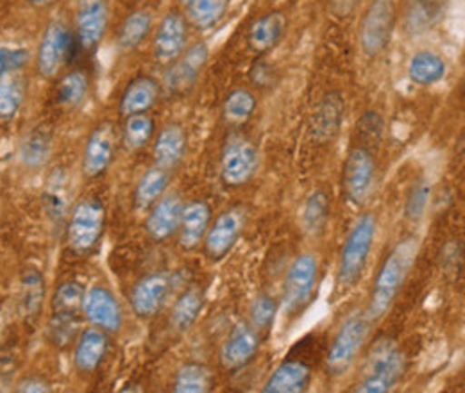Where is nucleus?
I'll list each match as a JSON object with an SVG mask.
<instances>
[{"instance_id": "1", "label": "nucleus", "mask_w": 465, "mask_h": 393, "mask_svg": "<svg viewBox=\"0 0 465 393\" xmlns=\"http://www.w3.org/2000/svg\"><path fill=\"white\" fill-rule=\"evenodd\" d=\"M417 256H419V238L417 236L403 238L387 254V258L383 260V263L374 278L371 299H369V308L365 311L372 322L383 319L391 311L401 288L405 286V282L410 278V272L417 261Z\"/></svg>"}, {"instance_id": "2", "label": "nucleus", "mask_w": 465, "mask_h": 393, "mask_svg": "<svg viewBox=\"0 0 465 393\" xmlns=\"http://www.w3.org/2000/svg\"><path fill=\"white\" fill-rule=\"evenodd\" d=\"M405 372L407 358L396 341L387 337L378 338L365 358L354 392H392L403 381Z\"/></svg>"}, {"instance_id": "3", "label": "nucleus", "mask_w": 465, "mask_h": 393, "mask_svg": "<svg viewBox=\"0 0 465 393\" xmlns=\"http://www.w3.org/2000/svg\"><path fill=\"white\" fill-rule=\"evenodd\" d=\"M106 222H108V211L104 202L99 197L86 195L79 199L70 208V213L64 224L68 249L79 258L92 256L103 241Z\"/></svg>"}, {"instance_id": "4", "label": "nucleus", "mask_w": 465, "mask_h": 393, "mask_svg": "<svg viewBox=\"0 0 465 393\" xmlns=\"http://www.w3.org/2000/svg\"><path fill=\"white\" fill-rule=\"evenodd\" d=\"M378 219L374 213L360 215L348 232L341 251L337 270V291L346 293L361 281L376 241Z\"/></svg>"}, {"instance_id": "5", "label": "nucleus", "mask_w": 465, "mask_h": 393, "mask_svg": "<svg viewBox=\"0 0 465 393\" xmlns=\"http://www.w3.org/2000/svg\"><path fill=\"white\" fill-rule=\"evenodd\" d=\"M317 350V337L299 339L265 381L263 393H302L312 387Z\"/></svg>"}, {"instance_id": "6", "label": "nucleus", "mask_w": 465, "mask_h": 393, "mask_svg": "<svg viewBox=\"0 0 465 393\" xmlns=\"http://www.w3.org/2000/svg\"><path fill=\"white\" fill-rule=\"evenodd\" d=\"M398 25L396 0H371L358 25V44L371 59L383 56L394 38Z\"/></svg>"}, {"instance_id": "7", "label": "nucleus", "mask_w": 465, "mask_h": 393, "mask_svg": "<svg viewBox=\"0 0 465 393\" xmlns=\"http://www.w3.org/2000/svg\"><path fill=\"white\" fill-rule=\"evenodd\" d=\"M372 320L367 313H352L342 322L324 358L326 374L333 379L344 378L356 363L369 338Z\"/></svg>"}, {"instance_id": "8", "label": "nucleus", "mask_w": 465, "mask_h": 393, "mask_svg": "<svg viewBox=\"0 0 465 393\" xmlns=\"http://www.w3.org/2000/svg\"><path fill=\"white\" fill-rule=\"evenodd\" d=\"M260 149L245 134L232 133L223 145L219 172L226 188H242L249 184L260 170Z\"/></svg>"}, {"instance_id": "9", "label": "nucleus", "mask_w": 465, "mask_h": 393, "mask_svg": "<svg viewBox=\"0 0 465 393\" xmlns=\"http://www.w3.org/2000/svg\"><path fill=\"white\" fill-rule=\"evenodd\" d=\"M319 281V261L313 254H301L292 261L285 278L282 311L285 319H299L312 304L315 288Z\"/></svg>"}, {"instance_id": "10", "label": "nucleus", "mask_w": 465, "mask_h": 393, "mask_svg": "<svg viewBox=\"0 0 465 393\" xmlns=\"http://www.w3.org/2000/svg\"><path fill=\"white\" fill-rule=\"evenodd\" d=\"M378 175L376 154L363 145H352L342 167V192L352 206H361L374 192Z\"/></svg>"}, {"instance_id": "11", "label": "nucleus", "mask_w": 465, "mask_h": 393, "mask_svg": "<svg viewBox=\"0 0 465 393\" xmlns=\"http://www.w3.org/2000/svg\"><path fill=\"white\" fill-rule=\"evenodd\" d=\"M79 49L74 29H70L64 22L54 20L51 22L40 40L38 51H36V72L44 79H54L64 64L74 56V53Z\"/></svg>"}, {"instance_id": "12", "label": "nucleus", "mask_w": 465, "mask_h": 393, "mask_svg": "<svg viewBox=\"0 0 465 393\" xmlns=\"http://www.w3.org/2000/svg\"><path fill=\"white\" fill-rule=\"evenodd\" d=\"M120 143V129L114 122L97 123L86 138L83 156H81V173L84 179H99L114 165L116 149Z\"/></svg>"}, {"instance_id": "13", "label": "nucleus", "mask_w": 465, "mask_h": 393, "mask_svg": "<svg viewBox=\"0 0 465 393\" xmlns=\"http://www.w3.org/2000/svg\"><path fill=\"white\" fill-rule=\"evenodd\" d=\"M110 25L108 0H77L74 16V34L83 53L94 54L103 44Z\"/></svg>"}, {"instance_id": "14", "label": "nucleus", "mask_w": 465, "mask_h": 393, "mask_svg": "<svg viewBox=\"0 0 465 393\" xmlns=\"http://www.w3.org/2000/svg\"><path fill=\"white\" fill-rule=\"evenodd\" d=\"M245 221L247 215L243 208H228L221 211L217 219L212 221L204 236V256L213 263L223 261L238 243L245 229Z\"/></svg>"}, {"instance_id": "15", "label": "nucleus", "mask_w": 465, "mask_h": 393, "mask_svg": "<svg viewBox=\"0 0 465 393\" xmlns=\"http://www.w3.org/2000/svg\"><path fill=\"white\" fill-rule=\"evenodd\" d=\"M210 59V49L206 44L199 42L190 47L181 56L175 59L174 63L169 64V70L163 77V90L171 95L181 97L190 93Z\"/></svg>"}, {"instance_id": "16", "label": "nucleus", "mask_w": 465, "mask_h": 393, "mask_svg": "<svg viewBox=\"0 0 465 393\" xmlns=\"http://www.w3.org/2000/svg\"><path fill=\"white\" fill-rule=\"evenodd\" d=\"M81 315L90 326L106 331L108 335L120 333L124 326V309L115 293L103 284L90 286L84 291Z\"/></svg>"}, {"instance_id": "17", "label": "nucleus", "mask_w": 465, "mask_h": 393, "mask_svg": "<svg viewBox=\"0 0 465 393\" xmlns=\"http://www.w3.org/2000/svg\"><path fill=\"white\" fill-rule=\"evenodd\" d=\"M262 339L263 335L256 328H252L249 320H240L238 324H234L221 347V367L226 372H238L245 368L258 354Z\"/></svg>"}, {"instance_id": "18", "label": "nucleus", "mask_w": 465, "mask_h": 393, "mask_svg": "<svg viewBox=\"0 0 465 393\" xmlns=\"http://www.w3.org/2000/svg\"><path fill=\"white\" fill-rule=\"evenodd\" d=\"M173 290V278L165 272H153L134 282L131 290V309L142 320L154 319L165 306Z\"/></svg>"}, {"instance_id": "19", "label": "nucleus", "mask_w": 465, "mask_h": 393, "mask_svg": "<svg viewBox=\"0 0 465 393\" xmlns=\"http://www.w3.org/2000/svg\"><path fill=\"white\" fill-rule=\"evenodd\" d=\"M188 18L177 11L171 9L154 29L153 36V54L158 63L171 64L181 56L188 47Z\"/></svg>"}, {"instance_id": "20", "label": "nucleus", "mask_w": 465, "mask_h": 393, "mask_svg": "<svg viewBox=\"0 0 465 393\" xmlns=\"http://www.w3.org/2000/svg\"><path fill=\"white\" fill-rule=\"evenodd\" d=\"M289 29V16L283 11H269L252 20L247 27L245 42L247 47L256 54L263 56L276 49L280 42L285 38Z\"/></svg>"}, {"instance_id": "21", "label": "nucleus", "mask_w": 465, "mask_h": 393, "mask_svg": "<svg viewBox=\"0 0 465 393\" xmlns=\"http://www.w3.org/2000/svg\"><path fill=\"white\" fill-rule=\"evenodd\" d=\"M212 221H213V211L206 201L195 199V201L184 202L181 222L177 229L179 247L186 252L197 251L204 241V236L210 229Z\"/></svg>"}, {"instance_id": "22", "label": "nucleus", "mask_w": 465, "mask_h": 393, "mask_svg": "<svg viewBox=\"0 0 465 393\" xmlns=\"http://www.w3.org/2000/svg\"><path fill=\"white\" fill-rule=\"evenodd\" d=\"M344 113H346L344 97L339 92L326 93L312 116L310 131H312L313 142L321 145L331 143L342 129Z\"/></svg>"}, {"instance_id": "23", "label": "nucleus", "mask_w": 465, "mask_h": 393, "mask_svg": "<svg viewBox=\"0 0 465 393\" xmlns=\"http://www.w3.org/2000/svg\"><path fill=\"white\" fill-rule=\"evenodd\" d=\"M110 350V335L99 328H86L79 333L74 347V367L81 374H94L101 368Z\"/></svg>"}, {"instance_id": "24", "label": "nucleus", "mask_w": 465, "mask_h": 393, "mask_svg": "<svg viewBox=\"0 0 465 393\" xmlns=\"http://www.w3.org/2000/svg\"><path fill=\"white\" fill-rule=\"evenodd\" d=\"M184 202L177 193H165L145 219V231L154 241H167L177 234Z\"/></svg>"}, {"instance_id": "25", "label": "nucleus", "mask_w": 465, "mask_h": 393, "mask_svg": "<svg viewBox=\"0 0 465 393\" xmlns=\"http://www.w3.org/2000/svg\"><path fill=\"white\" fill-rule=\"evenodd\" d=\"M163 92L162 83H158L151 75H138L127 83L124 88L120 101H118V113L122 116L149 113L160 101Z\"/></svg>"}, {"instance_id": "26", "label": "nucleus", "mask_w": 465, "mask_h": 393, "mask_svg": "<svg viewBox=\"0 0 465 393\" xmlns=\"http://www.w3.org/2000/svg\"><path fill=\"white\" fill-rule=\"evenodd\" d=\"M188 149V134L181 123H167L156 133L153 142V160L156 167L173 170L184 160Z\"/></svg>"}, {"instance_id": "27", "label": "nucleus", "mask_w": 465, "mask_h": 393, "mask_svg": "<svg viewBox=\"0 0 465 393\" xmlns=\"http://www.w3.org/2000/svg\"><path fill=\"white\" fill-rule=\"evenodd\" d=\"M448 74V63L435 51L422 49L410 57L407 75L411 84L420 88H430L439 84Z\"/></svg>"}, {"instance_id": "28", "label": "nucleus", "mask_w": 465, "mask_h": 393, "mask_svg": "<svg viewBox=\"0 0 465 393\" xmlns=\"http://www.w3.org/2000/svg\"><path fill=\"white\" fill-rule=\"evenodd\" d=\"M450 0H408L405 27L411 34H422L439 25L448 11Z\"/></svg>"}, {"instance_id": "29", "label": "nucleus", "mask_w": 465, "mask_h": 393, "mask_svg": "<svg viewBox=\"0 0 465 393\" xmlns=\"http://www.w3.org/2000/svg\"><path fill=\"white\" fill-rule=\"evenodd\" d=\"M154 29V16L149 9H136L124 18L116 33V44L122 51L133 53L140 49Z\"/></svg>"}, {"instance_id": "30", "label": "nucleus", "mask_w": 465, "mask_h": 393, "mask_svg": "<svg viewBox=\"0 0 465 393\" xmlns=\"http://www.w3.org/2000/svg\"><path fill=\"white\" fill-rule=\"evenodd\" d=\"M171 170L153 165L140 177L134 188V208L138 211H149L169 190L171 184Z\"/></svg>"}, {"instance_id": "31", "label": "nucleus", "mask_w": 465, "mask_h": 393, "mask_svg": "<svg viewBox=\"0 0 465 393\" xmlns=\"http://www.w3.org/2000/svg\"><path fill=\"white\" fill-rule=\"evenodd\" d=\"M44 208L47 217L54 224H66L70 213V195H68V177L63 169H56L47 179L44 195Z\"/></svg>"}, {"instance_id": "32", "label": "nucleus", "mask_w": 465, "mask_h": 393, "mask_svg": "<svg viewBox=\"0 0 465 393\" xmlns=\"http://www.w3.org/2000/svg\"><path fill=\"white\" fill-rule=\"evenodd\" d=\"M206 304V295L201 288L184 290L173 306L171 324L177 333H188L199 320Z\"/></svg>"}, {"instance_id": "33", "label": "nucleus", "mask_w": 465, "mask_h": 393, "mask_svg": "<svg viewBox=\"0 0 465 393\" xmlns=\"http://www.w3.org/2000/svg\"><path fill=\"white\" fill-rule=\"evenodd\" d=\"M156 136V122L149 113H138L124 116L120 129V143L131 151L138 152L145 149Z\"/></svg>"}, {"instance_id": "34", "label": "nucleus", "mask_w": 465, "mask_h": 393, "mask_svg": "<svg viewBox=\"0 0 465 393\" xmlns=\"http://www.w3.org/2000/svg\"><path fill=\"white\" fill-rule=\"evenodd\" d=\"M90 77L84 70L74 68L61 75L56 86V103L66 110L81 108L90 95Z\"/></svg>"}, {"instance_id": "35", "label": "nucleus", "mask_w": 465, "mask_h": 393, "mask_svg": "<svg viewBox=\"0 0 465 393\" xmlns=\"http://www.w3.org/2000/svg\"><path fill=\"white\" fill-rule=\"evenodd\" d=\"M53 154V133L45 127L33 129L20 145V162L29 170L45 167Z\"/></svg>"}, {"instance_id": "36", "label": "nucleus", "mask_w": 465, "mask_h": 393, "mask_svg": "<svg viewBox=\"0 0 465 393\" xmlns=\"http://www.w3.org/2000/svg\"><path fill=\"white\" fill-rule=\"evenodd\" d=\"M45 300V278L40 270L29 269L24 272L20 280L18 293V308L24 319H35Z\"/></svg>"}, {"instance_id": "37", "label": "nucleus", "mask_w": 465, "mask_h": 393, "mask_svg": "<svg viewBox=\"0 0 465 393\" xmlns=\"http://www.w3.org/2000/svg\"><path fill=\"white\" fill-rule=\"evenodd\" d=\"M213 388V372L199 361L183 363L174 374L173 392L206 393Z\"/></svg>"}, {"instance_id": "38", "label": "nucleus", "mask_w": 465, "mask_h": 393, "mask_svg": "<svg viewBox=\"0 0 465 393\" xmlns=\"http://www.w3.org/2000/svg\"><path fill=\"white\" fill-rule=\"evenodd\" d=\"M232 0H186V18L199 31L217 27L228 15Z\"/></svg>"}, {"instance_id": "39", "label": "nucleus", "mask_w": 465, "mask_h": 393, "mask_svg": "<svg viewBox=\"0 0 465 393\" xmlns=\"http://www.w3.org/2000/svg\"><path fill=\"white\" fill-rule=\"evenodd\" d=\"M258 99L249 88H234L223 103V118L230 127H243L256 113Z\"/></svg>"}, {"instance_id": "40", "label": "nucleus", "mask_w": 465, "mask_h": 393, "mask_svg": "<svg viewBox=\"0 0 465 393\" xmlns=\"http://www.w3.org/2000/svg\"><path fill=\"white\" fill-rule=\"evenodd\" d=\"M330 217H331V199L322 188H319L304 202V208H302L304 231L313 236L322 234L330 222Z\"/></svg>"}, {"instance_id": "41", "label": "nucleus", "mask_w": 465, "mask_h": 393, "mask_svg": "<svg viewBox=\"0 0 465 393\" xmlns=\"http://www.w3.org/2000/svg\"><path fill=\"white\" fill-rule=\"evenodd\" d=\"M25 101V83L18 74L0 77V122H11Z\"/></svg>"}, {"instance_id": "42", "label": "nucleus", "mask_w": 465, "mask_h": 393, "mask_svg": "<svg viewBox=\"0 0 465 393\" xmlns=\"http://www.w3.org/2000/svg\"><path fill=\"white\" fill-rule=\"evenodd\" d=\"M86 288L77 280H66L59 282L53 295V315H70L77 317L83 308Z\"/></svg>"}, {"instance_id": "43", "label": "nucleus", "mask_w": 465, "mask_h": 393, "mask_svg": "<svg viewBox=\"0 0 465 393\" xmlns=\"http://www.w3.org/2000/svg\"><path fill=\"white\" fill-rule=\"evenodd\" d=\"M278 311H280V304L272 295L258 293L249 308V322L262 335H265L272 329Z\"/></svg>"}, {"instance_id": "44", "label": "nucleus", "mask_w": 465, "mask_h": 393, "mask_svg": "<svg viewBox=\"0 0 465 393\" xmlns=\"http://www.w3.org/2000/svg\"><path fill=\"white\" fill-rule=\"evenodd\" d=\"M431 201V182L426 177H419L411 182L405 201V217L411 222L424 219Z\"/></svg>"}, {"instance_id": "45", "label": "nucleus", "mask_w": 465, "mask_h": 393, "mask_svg": "<svg viewBox=\"0 0 465 393\" xmlns=\"http://www.w3.org/2000/svg\"><path fill=\"white\" fill-rule=\"evenodd\" d=\"M383 133H385L383 116L378 112H365L356 122V136H358L356 145L376 149L383 140Z\"/></svg>"}, {"instance_id": "46", "label": "nucleus", "mask_w": 465, "mask_h": 393, "mask_svg": "<svg viewBox=\"0 0 465 393\" xmlns=\"http://www.w3.org/2000/svg\"><path fill=\"white\" fill-rule=\"evenodd\" d=\"M31 53L24 47H0V77L13 75L29 64Z\"/></svg>"}, {"instance_id": "47", "label": "nucleus", "mask_w": 465, "mask_h": 393, "mask_svg": "<svg viewBox=\"0 0 465 393\" xmlns=\"http://www.w3.org/2000/svg\"><path fill=\"white\" fill-rule=\"evenodd\" d=\"M249 81L258 90H269L278 83V70L265 59H258L249 68Z\"/></svg>"}, {"instance_id": "48", "label": "nucleus", "mask_w": 465, "mask_h": 393, "mask_svg": "<svg viewBox=\"0 0 465 393\" xmlns=\"http://www.w3.org/2000/svg\"><path fill=\"white\" fill-rule=\"evenodd\" d=\"M77 329V322L75 317L70 315H53V322L49 326V335L51 341L54 345H66L70 341V338L74 337V331Z\"/></svg>"}, {"instance_id": "49", "label": "nucleus", "mask_w": 465, "mask_h": 393, "mask_svg": "<svg viewBox=\"0 0 465 393\" xmlns=\"http://www.w3.org/2000/svg\"><path fill=\"white\" fill-rule=\"evenodd\" d=\"M15 390L20 393H49L53 392L51 383L40 376H25L20 379L15 387Z\"/></svg>"}, {"instance_id": "50", "label": "nucleus", "mask_w": 465, "mask_h": 393, "mask_svg": "<svg viewBox=\"0 0 465 393\" xmlns=\"http://www.w3.org/2000/svg\"><path fill=\"white\" fill-rule=\"evenodd\" d=\"M464 258V249H462V241H450L444 249V267L448 270L457 269L462 263Z\"/></svg>"}, {"instance_id": "51", "label": "nucleus", "mask_w": 465, "mask_h": 393, "mask_svg": "<svg viewBox=\"0 0 465 393\" xmlns=\"http://www.w3.org/2000/svg\"><path fill=\"white\" fill-rule=\"evenodd\" d=\"M61 0H27V4L36 9H49V7H54Z\"/></svg>"}]
</instances>
